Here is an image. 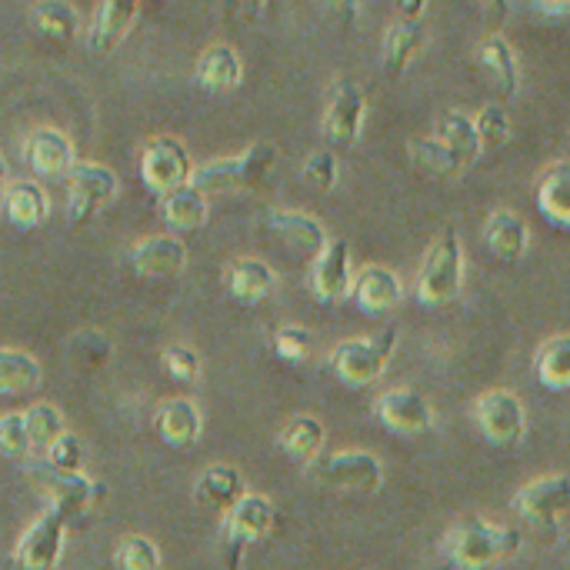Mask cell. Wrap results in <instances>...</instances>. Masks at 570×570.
Segmentation results:
<instances>
[{"mask_svg": "<svg viewBox=\"0 0 570 570\" xmlns=\"http://www.w3.org/2000/svg\"><path fill=\"white\" fill-rule=\"evenodd\" d=\"M531 7L544 17H561L570 10V0H531Z\"/></svg>", "mask_w": 570, "mask_h": 570, "instance_id": "48", "label": "cell"}, {"mask_svg": "<svg viewBox=\"0 0 570 570\" xmlns=\"http://www.w3.org/2000/svg\"><path fill=\"white\" fill-rule=\"evenodd\" d=\"M474 421L478 431L488 444L494 448H511L524 438L528 431V411L518 394L511 391H488L474 404Z\"/></svg>", "mask_w": 570, "mask_h": 570, "instance_id": "11", "label": "cell"}, {"mask_svg": "<svg viewBox=\"0 0 570 570\" xmlns=\"http://www.w3.org/2000/svg\"><path fill=\"white\" fill-rule=\"evenodd\" d=\"M23 421H27L30 448H37V451H50L53 441L60 434H67L63 431V414L53 404H33V407H27L23 411Z\"/></svg>", "mask_w": 570, "mask_h": 570, "instance_id": "37", "label": "cell"}, {"mask_svg": "<svg viewBox=\"0 0 570 570\" xmlns=\"http://www.w3.org/2000/svg\"><path fill=\"white\" fill-rule=\"evenodd\" d=\"M438 140L464 164L471 167L478 157H481V137H478V127H474V117H468L464 110H448L438 124Z\"/></svg>", "mask_w": 570, "mask_h": 570, "instance_id": "31", "label": "cell"}, {"mask_svg": "<svg viewBox=\"0 0 570 570\" xmlns=\"http://www.w3.org/2000/svg\"><path fill=\"white\" fill-rule=\"evenodd\" d=\"M488 10H494V13H504L508 7H511V0H481Z\"/></svg>", "mask_w": 570, "mask_h": 570, "instance_id": "50", "label": "cell"}, {"mask_svg": "<svg viewBox=\"0 0 570 570\" xmlns=\"http://www.w3.org/2000/svg\"><path fill=\"white\" fill-rule=\"evenodd\" d=\"M267 230L274 237H281L284 244H291L294 250L314 254V257L331 244L324 224L314 214H304V210H271L267 214Z\"/></svg>", "mask_w": 570, "mask_h": 570, "instance_id": "21", "label": "cell"}, {"mask_svg": "<svg viewBox=\"0 0 570 570\" xmlns=\"http://www.w3.org/2000/svg\"><path fill=\"white\" fill-rule=\"evenodd\" d=\"M364 117H367V94L351 80L334 83L327 107H324V120H321L324 137L341 144V147H351L361 137Z\"/></svg>", "mask_w": 570, "mask_h": 570, "instance_id": "12", "label": "cell"}, {"mask_svg": "<svg viewBox=\"0 0 570 570\" xmlns=\"http://www.w3.org/2000/svg\"><path fill=\"white\" fill-rule=\"evenodd\" d=\"M464 291V247L454 227H448L428 250L417 274V301L424 307H444Z\"/></svg>", "mask_w": 570, "mask_h": 570, "instance_id": "3", "label": "cell"}, {"mask_svg": "<svg viewBox=\"0 0 570 570\" xmlns=\"http://www.w3.org/2000/svg\"><path fill=\"white\" fill-rule=\"evenodd\" d=\"M194 77H197V83H200L204 90L224 94V90L240 87V80H244V60H240V53H237L230 43H210V47L197 57Z\"/></svg>", "mask_w": 570, "mask_h": 570, "instance_id": "23", "label": "cell"}, {"mask_svg": "<svg viewBox=\"0 0 570 570\" xmlns=\"http://www.w3.org/2000/svg\"><path fill=\"white\" fill-rule=\"evenodd\" d=\"M277 441H281V451H284L291 461L314 464V461H317V454L324 451L327 434H324V424H321L317 417H307V414H304V417L287 421Z\"/></svg>", "mask_w": 570, "mask_h": 570, "instance_id": "32", "label": "cell"}, {"mask_svg": "<svg viewBox=\"0 0 570 570\" xmlns=\"http://www.w3.org/2000/svg\"><path fill=\"white\" fill-rule=\"evenodd\" d=\"M160 214L167 220L170 230L177 234H190V230H200L207 224V214H210V200L197 190V187H177L170 190L164 200H160Z\"/></svg>", "mask_w": 570, "mask_h": 570, "instance_id": "29", "label": "cell"}, {"mask_svg": "<svg viewBox=\"0 0 570 570\" xmlns=\"http://www.w3.org/2000/svg\"><path fill=\"white\" fill-rule=\"evenodd\" d=\"M114 564L120 570H160V551L150 538L127 534L114 551Z\"/></svg>", "mask_w": 570, "mask_h": 570, "instance_id": "38", "label": "cell"}, {"mask_svg": "<svg viewBox=\"0 0 570 570\" xmlns=\"http://www.w3.org/2000/svg\"><path fill=\"white\" fill-rule=\"evenodd\" d=\"M521 548V534L514 528L491 524L484 518L458 521L441 538V554L454 570H491L508 561Z\"/></svg>", "mask_w": 570, "mask_h": 570, "instance_id": "1", "label": "cell"}, {"mask_svg": "<svg viewBox=\"0 0 570 570\" xmlns=\"http://www.w3.org/2000/svg\"><path fill=\"white\" fill-rule=\"evenodd\" d=\"M538 210L551 227L570 234V160H558L541 174Z\"/></svg>", "mask_w": 570, "mask_h": 570, "instance_id": "26", "label": "cell"}, {"mask_svg": "<svg viewBox=\"0 0 570 570\" xmlns=\"http://www.w3.org/2000/svg\"><path fill=\"white\" fill-rule=\"evenodd\" d=\"M374 414L394 434H424L434 428V407L411 387H391L374 401Z\"/></svg>", "mask_w": 570, "mask_h": 570, "instance_id": "13", "label": "cell"}, {"mask_svg": "<svg viewBox=\"0 0 570 570\" xmlns=\"http://www.w3.org/2000/svg\"><path fill=\"white\" fill-rule=\"evenodd\" d=\"M160 361H164V367H167V374L174 381H197L200 377V357L187 344H167Z\"/></svg>", "mask_w": 570, "mask_h": 570, "instance_id": "44", "label": "cell"}, {"mask_svg": "<svg viewBox=\"0 0 570 570\" xmlns=\"http://www.w3.org/2000/svg\"><path fill=\"white\" fill-rule=\"evenodd\" d=\"M120 190V177L97 164V160H77L73 170L67 174V210L70 220H90L104 207L114 204Z\"/></svg>", "mask_w": 570, "mask_h": 570, "instance_id": "10", "label": "cell"}, {"mask_svg": "<svg viewBox=\"0 0 570 570\" xmlns=\"http://www.w3.org/2000/svg\"><path fill=\"white\" fill-rule=\"evenodd\" d=\"M407 157H411V164L421 174H428L434 180H454V177H461L468 170L438 137H417V140H411L407 144Z\"/></svg>", "mask_w": 570, "mask_h": 570, "instance_id": "33", "label": "cell"}, {"mask_svg": "<svg viewBox=\"0 0 570 570\" xmlns=\"http://www.w3.org/2000/svg\"><path fill=\"white\" fill-rule=\"evenodd\" d=\"M277 164V147L274 144H254L234 157H217L207 160L200 167H194L190 187H197L204 197L210 194H237V190H250L261 180H267V174Z\"/></svg>", "mask_w": 570, "mask_h": 570, "instance_id": "2", "label": "cell"}, {"mask_svg": "<svg viewBox=\"0 0 570 570\" xmlns=\"http://www.w3.org/2000/svg\"><path fill=\"white\" fill-rule=\"evenodd\" d=\"M200 431H204L200 407L187 397H174L157 411V434L164 444H170L177 451L194 448L200 441Z\"/></svg>", "mask_w": 570, "mask_h": 570, "instance_id": "24", "label": "cell"}, {"mask_svg": "<svg viewBox=\"0 0 570 570\" xmlns=\"http://www.w3.org/2000/svg\"><path fill=\"white\" fill-rule=\"evenodd\" d=\"M47 461L57 468V471H67V474H80L83 468V441L77 434H60L53 441V448L47 451Z\"/></svg>", "mask_w": 570, "mask_h": 570, "instance_id": "45", "label": "cell"}, {"mask_svg": "<svg viewBox=\"0 0 570 570\" xmlns=\"http://www.w3.org/2000/svg\"><path fill=\"white\" fill-rule=\"evenodd\" d=\"M0 184H7V157L0 154Z\"/></svg>", "mask_w": 570, "mask_h": 570, "instance_id": "51", "label": "cell"}, {"mask_svg": "<svg viewBox=\"0 0 570 570\" xmlns=\"http://www.w3.org/2000/svg\"><path fill=\"white\" fill-rule=\"evenodd\" d=\"M230 3H234V7H237L240 13H250V17H254V13H257L261 7H264V0H230Z\"/></svg>", "mask_w": 570, "mask_h": 570, "instance_id": "49", "label": "cell"}, {"mask_svg": "<svg viewBox=\"0 0 570 570\" xmlns=\"http://www.w3.org/2000/svg\"><path fill=\"white\" fill-rule=\"evenodd\" d=\"M351 297L357 301V307L367 317H387L401 304L404 284H401V277L394 271H387L381 264H367L364 271H357Z\"/></svg>", "mask_w": 570, "mask_h": 570, "instance_id": "17", "label": "cell"}, {"mask_svg": "<svg viewBox=\"0 0 570 570\" xmlns=\"http://www.w3.org/2000/svg\"><path fill=\"white\" fill-rule=\"evenodd\" d=\"M194 177V160L177 137H154L140 150V180L147 190L167 197L177 187H187Z\"/></svg>", "mask_w": 570, "mask_h": 570, "instance_id": "9", "label": "cell"}, {"mask_svg": "<svg viewBox=\"0 0 570 570\" xmlns=\"http://www.w3.org/2000/svg\"><path fill=\"white\" fill-rule=\"evenodd\" d=\"M23 160L40 177H60L70 174L77 164L73 140L57 127H33L23 140Z\"/></svg>", "mask_w": 570, "mask_h": 570, "instance_id": "15", "label": "cell"}, {"mask_svg": "<svg viewBox=\"0 0 570 570\" xmlns=\"http://www.w3.org/2000/svg\"><path fill=\"white\" fill-rule=\"evenodd\" d=\"M140 13V0H100L94 10V20L87 27V43L94 53H110L124 43V37L134 30V20Z\"/></svg>", "mask_w": 570, "mask_h": 570, "instance_id": "19", "label": "cell"}, {"mask_svg": "<svg viewBox=\"0 0 570 570\" xmlns=\"http://www.w3.org/2000/svg\"><path fill=\"white\" fill-rule=\"evenodd\" d=\"M33 448H30V434H27V421L23 414H3L0 417V454L3 458H27Z\"/></svg>", "mask_w": 570, "mask_h": 570, "instance_id": "43", "label": "cell"}, {"mask_svg": "<svg viewBox=\"0 0 570 570\" xmlns=\"http://www.w3.org/2000/svg\"><path fill=\"white\" fill-rule=\"evenodd\" d=\"M67 524L70 518L60 508H47L17 541L13 564L20 570H53L63 558L67 544Z\"/></svg>", "mask_w": 570, "mask_h": 570, "instance_id": "8", "label": "cell"}, {"mask_svg": "<svg viewBox=\"0 0 570 570\" xmlns=\"http://www.w3.org/2000/svg\"><path fill=\"white\" fill-rule=\"evenodd\" d=\"M354 287V271H351V250L344 240H331L311 267V294L321 304L344 301Z\"/></svg>", "mask_w": 570, "mask_h": 570, "instance_id": "16", "label": "cell"}, {"mask_svg": "<svg viewBox=\"0 0 570 570\" xmlns=\"http://www.w3.org/2000/svg\"><path fill=\"white\" fill-rule=\"evenodd\" d=\"M70 361L80 371H97L110 361V341L97 331H80L77 337H70Z\"/></svg>", "mask_w": 570, "mask_h": 570, "instance_id": "40", "label": "cell"}, {"mask_svg": "<svg viewBox=\"0 0 570 570\" xmlns=\"http://www.w3.org/2000/svg\"><path fill=\"white\" fill-rule=\"evenodd\" d=\"M324 10H331V13H337L344 23H354L357 20V13H361V3L357 0H317Z\"/></svg>", "mask_w": 570, "mask_h": 570, "instance_id": "46", "label": "cell"}, {"mask_svg": "<svg viewBox=\"0 0 570 570\" xmlns=\"http://www.w3.org/2000/svg\"><path fill=\"white\" fill-rule=\"evenodd\" d=\"M474 127H478V137H481L484 150H501L511 140V134H514L511 117H508V110L501 104L481 107V114L474 117Z\"/></svg>", "mask_w": 570, "mask_h": 570, "instance_id": "39", "label": "cell"}, {"mask_svg": "<svg viewBox=\"0 0 570 570\" xmlns=\"http://www.w3.org/2000/svg\"><path fill=\"white\" fill-rule=\"evenodd\" d=\"M277 524V511L271 498L264 494H244L227 514H224V541L234 548H247L264 541Z\"/></svg>", "mask_w": 570, "mask_h": 570, "instance_id": "14", "label": "cell"}, {"mask_svg": "<svg viewBox=\"0 0 570 570\" xmlns=\"http://www.w3.org/2000/svg\"><path fill=\"white\" fill-rule=\"evenodd\" d=\"M0 210L13 227L33 230V227H40L47 220L50 200H47V190L37 180H10L0 190Z\"/></svg>", "mask_w": 570, "mask_h": 570, "instance_id": "20", "label": "cell"}, {"mask_svg": "<svg viewBox=\"0 0 570 570\" xmlns=\"http://www.w3.org/2000/svg\"><path fill=\"white\" fill-rule=\"evenodd\" d=\"M301 177L314 187V190H334L337 187V177H341V164H337V154L331 150H317L304 160L301 167Z\"/></svg>", "mask_w": 570, "mask_h": 570, "instance_id": "41", "label": "cell"}, {"mask_svg": "<svg viewBox=\"0 0 570 570\" xmlns=\"http://www.w3.org/2000/svg\"><path fill=\"white\" fill-rule=\"evenodd\" d=\"M77 7L70 0H37L30 7V23L37 33L50 37V40H73L77 33Z\"/></svg>", "mask_w": 570, "mask_h": 570, "instance_id": "36", "label": "cell"}, {"mask_svg": "<svg viewBox=\"0 0 570 570\" xmlns=\"http://www.w3.org/2000/svg\"><path fill=\"white\" fill-rule=\"evenodd\" d=\"M40 384V361L20 347H0V394L20 397Z\"/></svg>", "mask_w": 570, "mask_h": 570, "instance_id": "34", "label": "cell"}, {"mask_svg": "<svg viewBox=\"0 0 570 570\" xmlns=\"http://www.w3.org/2000/svg\"><path fill=\"white\" fill-rule=\"evenodd\" d=\"M484 240L501 261H521L531 247V230L528 220L518 210L498 207L484 220Z\"/></svg>", "mask_w": 570, "mask_h": 570, "instance_id": "22", "label": "cell"}, {"mask_svg": "<svg viewBox=\"0 0 570 570\" xmlns=\"http://www.w3.org/2000/svg\"><path fill=\"white\" fill-rule=\"evenodd\" d=\"M514 511L534 531L558 534L561 518L570 511V478L568 474H548V478L524 484L514 498Z\"/></svg>", "mask_w": 570, "mask_h": 570, "instance_id": "7", "label": "cell"}, {"mask_svg": "<svg viewBox=\"0 0 570 570\" xmlns=\"http://www.w3.org/2000/svg\"><path fill=\"white\" fill-rule=\"evenodd\" d=\"M311 347H314V337L297 324H287L274 334V351L287 364H304L311 357Z\"/></svg>", "mask_w": 570, "mask_h": 570, "instance_id": "42", "label": "cell"}, {"mask_svg": "<svg viewBox=\"0 0 570 570\" xmlns=\"http://www.w3.org/2000/svg\"><path fill=\"white\" fill-rule=\"evenodd\" d=\"M23 478L37 488V494H43V498L50 501V508H60L67 518L83 514V511H90L97 501L107 498V491H104L97 481H90L83 471H80V474L57 471L47 458L23 461Z\"/></svg>", "mask_w": 570, "mask_h": 570, "instance_id": "5", "label": "cell"}, {"mask_svg": "<svg viewBox=\"0 0 570 570\" xmlns=\"http://www.w3.org/2000/svg\"><path fill=\"white\" fill-rule=\"evenodd\" d=\"M428 3H431V0H394L401 20H421V17L428 13Z\"/></svg>", "mask_w": 570, "mask_h": 570, "instance_id": "47", "label": "cell"}, {"mask_svg": "<svg viewBox=\"0 0 570 570\" xmlns=\"http://www.w3.org/2000/svg\"><path fill=\"white\" fill-rule=\"evenodd\" d=\"M244 494H247V491H244V478H240V471L230 468V464H214V468H207V471L197 478V484H194L197 504L207 508V511H220V514H227Z\"/></svg>", "mask_w": 570, "mask_h": 570, "instance_id": "25", "label": "cell"}, {"mask_svg": "<svg viewBox=\"0 0 570 570\" xmlns=\"http://www.w3.org/2000/svg\"><path fill=\"white\" fill-rule=\"evenodd\" d=\"M534 371L544 391L568 394L570 391V334H554L538 347Z\"/></svg>", "mask_w": 570, "mask_h": 570, "instance_id": "30", "label": "cell"}, {"mask_svg": "<svg viewBox=\"0 0 570 570\" xmlns=\"http://www.w3.org/2000/svg\"><path fill=\"white\" fill-rule=\"evenodd\" d=\"M397 347V331L387 327L374 337H354V341H344L334 347L331 354V371L337 374V381L344 387H354V391H364L371 387L374 381H381V374L387 371L391 364V354Z\"/></svg>", "mask_w": 570, "mask_h": 570, "instance_id": "4", "label": "cell"}, {"mask_svg": "<svg viewBox=\"0 0 570 570\" xmlns=\"http://www.w3.org/2000/svg\"><path fill=\"white\" fill-rule=\"evenodd\" d=\"M481 67L484 73L491 77V83L498 87L501 97H514L518 87H521V70H518V53L511 47V40L504 33H488L481 40Z\"/></svg>", "mask_w": 570, "mask_h": 570, "instance_id": "27", "label": "cell"}, {"mask_svg": "<svg viewBox=\"0 0 570 570\" xmlns=\"http://www.w3.org/2000/svg\"><path fill=\"white\" fill-rule=\"evenodd\" d=\"M130 267L140 277H177L187 267V247L174 234H150L134 244Z\"/></svg>", "mask_w": 570, "mask_h": 570, "instance_id": "18", "label": "cell"}, {"mask_svg": "<svg viewBox=\"0 0 570 570\" xmlns=\"http://www.w3.org/2000/svg\"><path fill=\"white\" fill-rule=\"evenodd\" d=\"M421 43H424V27H421V20H394V23L387 27V33H384V43H381V60H384V67L394 70V73H401V70L414 60V53L421 50Z\"/></svg>", "mask_w": 570, "mask_h": 570, "instance_id": "35", "label": "cell"}, {"mask_svg": "<svg viewBox=\"0 0 570 570\" xmlns=\"http://www.w3.org/2000/svg\"><path fill=\"white\" fill-rule=\"evenodd\" d=\"M311 481L327 491L374 494L384 484V464L371 451H337L311 464Z\"/></svg>", "mask_w": 570, "mask_h": 570, "instance_id": "6", "label": "cell"}, {"mask_svg": "<svg viewBox=\"0 0 570 570\" xmlns=\"http://www.w3.org/2000/svg\"><path fill=\"white\" fill-rule=\"evenodd\" d=\"M277 287V274L267 261L261 257H240L230 264L227 271V291L240 301V304H257L264 297H271Z\"/></svg>", "mask_w": 570, "mask_h": 570, "instance_id": "28", "label": "cell"}]
</instances>
